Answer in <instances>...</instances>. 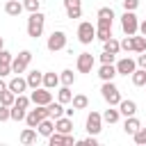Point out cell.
<instances>
[{
  "instance_id": "1",
  "label": "cell",
  "mask_w": 146,
  "mask_h": 146,
  "mask_svg": "<svg viewBox=\"0 0 146 146\" xmlns=\"http://www.w3.org/2000/svg\"><path fill=\"white\" fill-rule=\"evenodd\" d=\"M43 25H46V16L41 11H30V18H27V36H32V39L41 36Z\"/></svg>"
},
{
  "instance_id": "2",
  "label": "cell",
  "mask_w": 146,
  "mask_h": 146,
  "mask_svg": "<svg viewBox=\"0 0 146 146\" xmlns=\"http://www.w3.org/2000/svg\"><path fill=\"white\" fill-rule=\"evenodd\" d=\"M94 39H96V27H94L89 21H82V23L78 25V41H80L82 46H89Z\"/></svg>"
},
{
  "instance_id": "3",
  "label": "cell",
  "mask_w": 146,
  "mask_h": 146,
  "mask_svg": "<svg viewBox=\"0 0 146 146\" xmlns=\"http://www.w3.org/2000/svg\"><path fill=\"white\" fill-rule=\"evenodd\" d=\"M32 62V52L30 50H21L14 59H11V73H16V75H21L25 68H27V64Z\"/></svg>"
},
{
  "instance_id": "4",
  "label": "cell",
  "mask_w": 146,
  "mask_h": 146,
  "mask_svg": "<svg viewBox=\"0 0 146 146\" xmlns=\"http://www.w3.org/2000/svg\"><path fill=\"white\" fill-rule=\"evenodd\" d=\"M100 94H103V98H105L110 105H119V100H121V91H119V87H116L112 80L103 82V89H100Z\"/></svg>"
},
{
  "instance_id": "5",
  "label": "cell",
  "mask_w": 146,
  "mask_h": 146,
  "mask_svg": "<svg viewBox=\"0 0 146 146\" xmlns=\"http://www.w3.org/2000/svg\"><path fill=\"white\" fill-rule=\"evenodd\" d=\"M121 27H123V32H125L128 36L137 34V30H139V21H137L135 11H125V14L121 16Z\"/></svg>"
},
{
  "instance_id": "6",
  "label": "cell",
  "mask_w": 146,
  "mask_h": 146,
  "mask_svg": "<svg viewBox=\"0 0 146 146\" xmlns=\"http://www.w3.org/2000/svg\"><path fill=\"white\" fill-rule=\"evenodd\" d=\"M46 116H48L46 105H36V110H30V112L25 114V123H27L30 128H36V125H39V121H43Z\"/></svg>"
},
{
  "instance_id": "7",
  "label": "cell",
  "mask_w": 146,
  "mask_h": 146,
  "mask_svg": "<svg viewBox=\"0 0 146 146\" xmlns=\"http://www.w3.org/2000/svg\"><path fill=\"white\" fill-rule=\"evenodd\" d=\"M48 50L50 52H57V50H64L66 48V34L62 32V30H57V32H52L50 36H48Z\"/></svg>"
},
{
  "instance_id": "8",
  "label": "cell",
  "mask_w": 146,
  "mask_h": 146,
  "mask_svg": "<svg viewBox=\"0 0 146 146\" xmlns=\"http://www.w3.org/2000/svg\"><path fill=\"white\" fill-rule=\"evenodd\" d=\"M50 100H52V91L46 87H36L30 96V103H34V105H48Z\"/></svg>"
},
{
  "instance_id": "9",
  "label": "cell",
  "mask_w": 146,
  "mask_h": 146,
  "mask_svg": "<svg viewBox=\"0 0 146 146\" xmlns=\"http://www.w3.org/2000/svg\"><path fill=\"white\" fill-rule=\"evenodd\" d=\"M75 66H78V73H91V68H94V55L91 52H80Z\"/></svg>"
},
{
  "instance_id": "10",
  "label": "cell",
  "mask_w": 146,
  "mask_h": 146,
  "mask_svg": "<svg viewBox=\"0 0 146 146\" xmlns=\"http://www.w3.org/2000/svg\"><path fill=\"white\" fill-rule=\"evenodd\" d=\"M103 116L98 114V112H89V116H87V132L89 135H98L103 128Z\"/></svg>"
},
{
  "instance_id": "11",
  "label": "cell",
  "mask_w": 146,
  "mask_h": 146,
  "mask_svg": "<svg viewBox=\"0 0 146 146\" xmlns=\"http://www.w3.org/2000/svg\"><path fill=\"white\" fill-rule=\"evenodd\" d=\"M135 68H137V62L130 59V57H123V59L116 62V75H130Z\"/></svg>"
},
{
  "instance_id": "12",
  "label": "cell",
  "mask_w": 146,
  "mask_h": 146,
  "mask_svg": "<svg viewBox=\"0 0 146 146\" xmlns=\"http://www.w3.org/2000/svg\"><path fill=\"white\" fill-rule=\"evenodd\" d=\"M64 9L68 18H80L82 16V0H64Z\"/></svg>"
},
{
  "instance_id": "13",
  "label": "cell",
  "mask_w": 146,
  "mask_h": 146,
  "mask_svg": "<svg viewBox=\"0 0 146 146\" xmlns=\"http://www.w3.org/2000/svg\"><path fill=\"white\" fill-rule=\"evenodd\" d=\"M55 130L62 132V135L73 132V119H71V116H59V119H55Z\"/></svg>"
},
{
  "instance_id": "14",
  "label": "cell",
  "mask_w": 146,
  "mask_h": 146,
  "mask_svg": "<svg viewBox=\"0 0 146 146\" xmlns=\"http://www.w3.org/2000/svg\"><path fill=\"white\" fill-rule=\"evenodd\" d=\"M7 89H9V91H14V94L18 96V94H23V91L27 89V80H25V78H21V75H16V78H11V80H9Z\"/></svg>"
},
{
  "instance_id": "15",
  "label": "cell",
  "mask_w": 146,
  "mask_h": 146,
  "mask_svg": "<svg viewBox=\"0 0 146 146\" xmlns=\"http://www.w3.org/2000/svg\"><path fill=\"white\" fill-rule=\"evenodd\" d=\"M114 75H116V66H114V64H103V66L98 68V78H100L103 82L114 80Z\"/></svg>"
},
{
  "instance_id": "16",
  "label": "cell",
  "mask_w": 146,
  "mask_h": 146,
  "mask_svg": "<svg viewBox=\"0 0 146 146\" xmlns=\"http://www.w3.org/2000/svg\"><path fill=\"white\" fill-rule=\"evenodd\" d=\"M119 112L123 114V116H135V112H137V103L135 100H119Z\"/></svg>"
},
{
  "instance_id": "17",
  "label": "cell",
  "mask_w": 146,
  "mask_h": 146,
  "mask_svg": "<svg viewBox=\"0 0 146 146\" xmlns=\"http://www.w3.org/2000/svg\"><path fill=\"white\" fill-rule=\"evenodd\" d=\"M36 130H39V135H41V137H48V135H52V130H55V123H52V119H50V116H46L43 121H39Z\"/></svg>"
},
{
  "instance_id": "18",
  "label": "cell",
  "mask_w": 146,
  "mask_h": 146,
  "mask_svg": "<svg viewBox=\"0 0 146 146\" xmlns=\"http://www.w3.org/2000/svg\"><path fill=\"white\" fill-rule=\"evenodd\" d=\"M46 110H48V116H50V119H59V116H64V105H62L59 100H57V103L50 100V103L46 105Z\"/></svg>"
},
{
  "instance_id": "19",
  "label": "cell",
  "mask_w": 146,
  "mask_h": 146,
  "mask_svg": "<svg viewBox=\"0 0 146 146\" xmlns=\"http://www.w3.org/2000/svg\"><path fill=\"white\" fill-rule=\"evenodd\" d=\"M21 11H23V2H18V0H7V2H5V14H9V16H21Z\"/></svg>"
},
{
  "instance_id": "20",
  "label": "cell",
  "mask_w": 146,
  "mask_h": 146,
  "mask_svg": "<svg viewBox=\"0 0 146 146\" xmlns=\"http://www.w3.org/2000/svg\"><path fill=\"white\" fill-rule=\"evenodd\" d=\"M27 87L30 89H36V87H41V82H43V73L41 71H32V73H27Z\"/></svg>"
},
{
  "instance_id": "21",
  "label": "cell",
  "mask_w": 146,
  "mask_h": 146,
  "mask_svg": "<svg viewBox=\"0 0 146 146\" xmlns=\"http://www.w3.org/2000/svg\"><path fill=\"white\" fill-rule=\"evenodd\" d=\"M139 128H141L139 119H135V116H125V123H123V130H125V135H135Z\"/></svg>"
},
{
  "instance_id": "22",
  "label": "cell",
  "mask_w": 146,
  "mask_h": 146,
  "mask_svg": "<svg viewBox=\"0 0 146 146\" xmlns=\"http://www.w3.org/2000/svg\"><path fill=\"white\" fill-rule=\"evenodd\" d=\"M59 84V75L57 73H43V82H41V87H46V89H55Z\"/></svg>"
},
{
  "instance_id": "23",
  "label": "cell",
  "mask_w": 146,
  "mask_h": 146,
  "mask_svg": "<svg viewBox=\"0 0 146 146\" xmlns=\"http://www.w3.org/2000/svg\"><path fill=\"white\" fill-rule=\"evenodd\" d=\"M130 78H132V84L135 87H144L146 84V68H135L130 73Z\"/></svg>"
},
{
  "instance_id": "24",
  "label": "cell",
  "mask_w": 146,
  "mask_h": 146,
  "mask_svg": "<svg viewBox=\"0 0 146 146\" xmlns=\"http://www.w3.org/2000/svg\"><path fill=\"white\" fill-rule=\"evenodd\" d=\"M100 116H103V121H105V123H116V121H119V116H121V112H119V110H114V105H110V110H105Z\"/></svg>"
},
{
  "instance_id": "25",
  "label": "cell",
  "mask_w": 146,
  "mask_h": 146,
  "mask_svg": "<svg viewBox=\"0 0 146 146\" xmlns=\"http://www.w3.org/2000/svg\"><path fill=\"white\" fill-rule=\"evenodd\" d=\"M103 50H105V52H112V55H116V52L121 50V43H119L114 36H110L107 41H103Z\"/></svg>"
},
{
  "instance_id": "26",
  "label": "cell",
  "mask_w": 146,
  "mask_h": 146,
  "mask_svg": "<svg viewBox=\"0 0 146 146\" xmlns=\"http://www.w3.org/2000/svg\"><path fill=\"white\" fill-rule=\"evenodd\" d=\"M36 141V130L34 128H25L21 132V144H34Z\"/></svg>"
},
{
  "instance_id": "27",
  "label": "cell",
  "mask_w": 146,
  "mask_h": 146,
  "mask_svg": "<svg viewBox=\"0 0 146 146\" xmlns=\"http://www.w3.org/2000/svg\"><path fill=\"white\" fill-rule=\"evenodd\" d=\"M71 103H73V107H75V110H84V107L89 105V98H87L84 94H75V96L71 98Z\"/></svg>"
},
{
  "instance_id": "28",
  "label": "cell",
  "mask_w": 146,
  "mask_h": 146,
  "mask_svg": "<svg viewBox=\"0 0 146 146\" xmlns=\"http://www.w3.org/2000/svg\"><path fill=\"white\" fill-rule=\"evenodd\" d=\"M132 50L135 52H146V36H135L132 34Z\"/></svg>"
},
{
  "instance_id": "29",
  "label": "cell",
  "mask_w": 146,
  "mask_h": 146,
  "mask_svg": "<svg viewBox=\"0 0 146 146\" xmlns=\"http://www.w3.org/2000/svg\"><path fill=\"white\" fill-rule=\"evenodd\" d=\"M71 98H73V94H71V89L64 84V87L57 91V100H59L62 105H66V103H71Z\"/></svg>"
},
{
  "instance_id": "30",
  "label": "cell",
  "mask_w": 146,
  "mask_h": 146,
  "mask_svg": "<svg viewBox=\"0 0 146 146\" xmlns=\"http://www.w3.org/2000/svg\"><path fill=\"white\" fill-rule=\"evenodd\" d=\"M14 100H16V94H14V91H9V89H5V91L0 94V103H2V105H7V107H11V105H14Z\"/></svg>"
},
{
  "instance_id": "31",
  "label": "cell",
  "mask_w": 146,
  "mask_h": 146,
  "mask_svg": "<svg viewBox=\"0 0 146 146\" xmlns=\"http://www.w3.org/2000/svg\"><path fill=\"white\" fill-rule=\"evenodd\" d=\"M59 82H62V84H66V87H71V84L75 82V73H73V71H68V68H66V71H62Z\"/></svg>"
},
{
  "instance_id": "32",
  "label": "cell",
  "mask_w": 146,
  "mask_h": 146,
  "mask_svg": "<svg viewBox=\"0 0 146 146\" xmlns=\"http://www.w3.org/2000/svg\"><path fill=\"white\" fill-rule=\"evenodd\" d=\"M48 144H50V146H59V144H64V135L57 132V130H52V135H48Z\"/></svg>"
},
{
  "instance_id": "33",
  "label": "cell",
  "mask_w": 146,
  "mask_h": 146,
  "mask_svg": "<svg viewBox=\"0 0 146 146\" xmlns=\"http://www.w3.org/2000/svg\"><path fill=\"white\" fill-rule=\"evenodd\" d=\"M25 114H27V112H25L23 107L11 105V119H14V121H23V119H25Z\"/></svg>"
},
{
  "instance_id": "34",
  "label": "cell",
  "mask_w": 146,
  "mask_h": 146,
  "mask_svg": "<svg viewBox=\"0 0 146 146\" xmlns=\"http://www.w3.org/2000/svg\"><path fill=\"white\" fill-rule=\"evenodd\" d=\"M39 7H41V0H23V9L27 11H39Z\"/></svg>"
},
{
  "instance_id": "35",
  "label": "cell",
  "mask_w": 146,
  "mask_h": 146,
  "mask_svg": "<svg viewBox=\"0 0 146 146\" xmlns=\"http://www.w3.org/2000/svg\"><path fill=\"white\" fill-rule=\"evenodd\" d=\"M135 144H139V146H146V128H139L135 135Z\"/></svg>"
},
{
  "instance_id": "36",
  "label": "cell",
  "mask_w": 146,
  "mask_h": 146,
  "mask_svg": "<svg viewBox=\"0 0 146 146\" xmlns=\"http://www.w3.org/2000/svg\"><path fill=\"white\" fill-rule=\"evenodd\" d=\"M14 105H16V107H23V110H27V105H30V98H27V96H23V94H18V96H16V100H14Z\"/></svg>"
},
{
  "instance_id": "37",
  "label": "cell",
  "mask_w": 146,
  "mask_h": 146,
  "mask_svg": "<svg viewBox=\"0 0 146 146\" xmlns=\"http://www.w3.org/2000/svg\"><path fill=\"white\" fill-rule=\"evenodd\" d=\"M9 119H11V107L0 103V121H9Z\"/></svg>"
},
{
  "instance_id": "38",
  "label": "cell",
  "mask_w": 146,
  "mask_h": 146,
  "mask_svg": "<svg viewBox=\"0 0 146 146\" xmlns=\"http://www.w3.org/2000/svg\"><path fill=\"white\" fill-rule=\"evenodd\" d=\"M112 21L114 18H100L98 16V30H112Z\"/></svg>"
},
{
  "instance_id": "39",
  "label": "cell",
  "mask_w": 146,
  "mask_h": 146,
  "mask_svg": "<svg viewBox=\"0 0 146 146\" xmlns=\"http://www.w3.org/2000/svg\"><path fill=\"white\" fill-rule=\"evenodd\" d=\"M11 59H14V55L2 48V50H0V64H11Z\"/></svg>"
},
{
  "instance_id": "40",
  "label": "cell",
  "mask_w": 146,
  "mask_h": 146,
  "mask_svg": "<svg viewBox=\"0 0 146 146\" xmlns=\"http://www.w3.org/2000/svg\"><path fill=\"white\" fill-rule=\"evenodd\" d=\"M98 16L100 18H114V11H112V7H100L98 9Z\"/></svg>"
},
{
  "instance_id": "41",
  "label": "cell",
  "mask_w": 146,
  "mask_h": 146,
  "mask_svg": "<svg viewBox=\"0 0 146 146\" xmlns=\"http://www.w3.org/2000/svg\"><path fill=\"white\" fill-rule=\"evenodd\" d=\"M112 36V30H96V39L98 41H107Z\"/></svg>"
},
{
  "instance_id": "42",
  "label": "cell",
  "mask_w": 146,
  "mask_h": 146,
  "mask_svg": "<svg viewBox=\"0 0 146 146\" xmlns=\"http://www.w3.org/2000/svg\"><path fill=\"white\" fill-rule=\"evenodd\" d=\"M119 43H121V50H125V52H130V50H132V36H128V34H125V39H123V41H119Z\"/></svg>"
},
{
  "instance_id": "43",
  "label": "cell",
  "mask_w": 146,
  "mask_h": 146,
  "mask_svg": "<svg viewBox=\"0 0 146 146\" xmlns=\"http://www.w3.org/2000/svg\"><path fill=\"white\" fill-rule=\"evenodd\" d=\"M139 7V0H123V9L125 11H135Z\"/></svg>"
},
{
  "instance_id": "44",
  "label": "cell",
  "mask_w": 146,
  "mask_h": 146,
  "mask_svg": "<svg viewBox=\"0 0 146 146\" xmlns=\"http://www.w3.org/2000/svg\"><path fill=\"white\" fill-rule=\"evenodd\" d=\"M114 57H116V55H112V52H105V50H103L100 62H103V64H114Z\"/></svg>"
},
{
  "instance_id": "45",
  "label": "cell",
  "mask_w": 146,
  "mask_h": 146,
  "mask_svg": "<svg viewBox=\"0 0 146 146\" xmlns=\"http://www.w3.org/2000/svg\"><path fill=\"white\" fill-rule=\"evenodd\" d=\"M82 144L84 146H98V139H96V135H89L87 139H82Z\"/></svg>"
},
{
  "instance_id": "46",
  "label": "cell",
  "mask_w": 146,
  "mask_h": 146,
  "mask_svg": "<svg viewBox=\"0 0 146 146\" xmlns=\"http://www.w3.org/2000/svg\"><path fill=\"white\" fill-rule=\"evenodd\" d=\"M9 73H11V64H0V78H5Z\"/></svg>"
},
{
  "instance_id": "47",
  "label": "cell",
  "mask_w": 146,
  "mask_h": 146,
  "mask_svg": "<svg viewBox=\"0 0 146 146\" xmlns=\"http://www.w3.org/2000/svg\"><path fill=\"white\" fill-rule=\"evenodd\" d=\"M137 64H139V68H146V55H144V52L137 57Z\"/></svg>"
},
{
  "instance_id": "48",
  "label": "cell",
  "mask_w": 146,
  "mask_h": 146,
  "mask_svg": "<svg viewBox=\"0 0 146 146\" xmlns=\"http://www.w3.org/2000/svg\"><path fill=\"white\" fill-rule=\"evenodd\" d=\"M137 32H141V34L146 36V21H141V23H139V30H137Z\"/></svg>"
},
{
  "instance_id": "49",
  "label": "cell",
  "mask_w": 146,
  "mask_h": 146,
  "mask_svg": "<svg viewBox=\"0 0 146 146\" xmlns=\"http://www.w3.org/2000/svg\"><path fill=\"white\" fill-rule=\"evenodd\" d=\"M5 89H7V82H2V78H0V94H2Z\"/></svg>"
},
{
  "instance_id": "50",
  "label": "cell",
  "mask_w": 146,
  "mask_h": 146,
  "mask_svg": "<svg viewBox=\"0 0 146 146\" xmlns=\"http://www.w3.org/2000/svg\"><path fill=\"white\" fill-rule=\"evenodd\" d=\"M2 48H5V41H2V36H0V50H2Z\"/></svg>"
},
{
  "instance_id": "51",
  "label": "cell",
  "mask_w": 146,
  "mask_h": 146,
  "mask_svg": "<svg viewBox=\"0 0 146 146\" xmlns=\"http://www.w3.org/2000/svg\"><path fill=\"white\" fill-rule=\"evenodd\" d=\"M144 87H146V84H144Z\"/></svg>"
}]
</instances>
